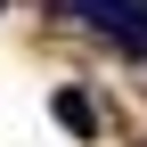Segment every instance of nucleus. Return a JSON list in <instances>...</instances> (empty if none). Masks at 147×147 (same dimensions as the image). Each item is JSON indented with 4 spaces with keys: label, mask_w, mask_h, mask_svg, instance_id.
Instances as JSON below:
<instances>
[{
    "label": "nucleus",
    "mask_w": 147,
    "mask_h": 147,
    "mask_svg": "<svg viewBox=\"0 0 147 147\" xmlns=\"http://www.w3.org/2000/svg\"><path fill=\"white\" fill-rule=\"evenodd\" d=\"M49 16H74V25H98L123 57H147V0H49Z\"/></svg>",
    "instance_id": "nucleus-1"
},
{
    "label": "nucleus",
    "mask_w": 147,
    "mask_h": 147,
    "mask_svg": "<svg viewBox=\"0 0 147 147\" xmlns=\"http://www.w3.org/2000/svg\"><path fill=\"white\" fill-rule=\"evenodd\" d=\"M49 115H57V123H65L74 139H90V131H98V106H90L82 90H57V98H49Z\"/></svg>",
    "instance_id": "nucleus-2"
},
{
    "label": "nucleus",
    "mask_w": 147,
    "mask_h": 147,
    "mask_svg": "<svg viewBox=\"0 0 147 147\" xmlns=\"http://www.w3.org/2000/svg\"><path fill=\"white\" fill-rule=\"evenodd\" d=\"M0 8H8V0H0Z\"/></svg>",
    "instance_id": "nucleus-3"
}]
</instances>
